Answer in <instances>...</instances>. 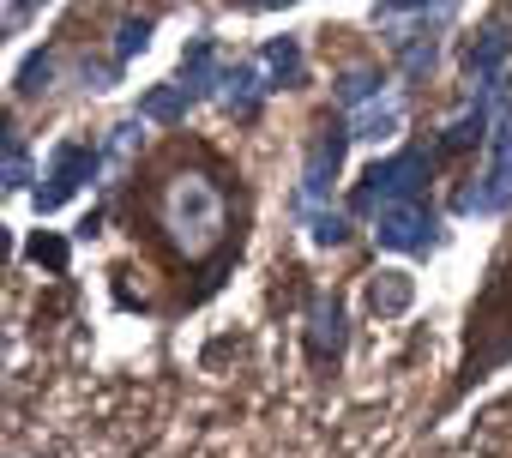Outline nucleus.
I'll use <instances>...</instances> for the list:
<instances>
[{"label": "nucleus", "instance_id": "1", "mask_svg": "<svg viewBox=\"0 0 512 458\" xmlns=\"http://www.w3.org/2000/svg\"><path fill=\"white\" fill-rule=\"evenodd\" d=\"M163 229L175 236V248L205 254L223 236V193L205 175H175L163 187Z\"/></svg>", "mask_w": 512, "mask_h": 458}, {"label": "nucleus", "instance_id": "2", "mask_svg": "<svg viewBox=\"0 0 512 458\" xmlns=\"http://www.w3.org/2000/svg\"><path fill=\"white\" fill-rule=\"evenodd\" d=\"M428 151H398V157H386V163H374L368 175H362V187H356V211H386V205H398V199H422V187H428Z\"/></svg>", "mask_w": 512, "mask_h": 458}, {"label": "nucleus", "instance_id": "3", "mask_svg": "<svg viewBox=\"0 0 512 458\" xmlns=\"http://www.w3.org/2000/svg\"><path fill=\"white\" fill-rule=\"evenodd\" d=\"M374 236L392 254H422L434 242V211H428V199H398V205L374 211Z\"/></svg>", "mask_w": 512, "mask_h": 458}, {"label": "nucleus", "instance_id": "4", "mask_svg": "<svg viewBox=\"0 0 512 458\" xmlns=\"http://www.w3.org/2000/svg\"><path fill=\"white\" fill-rule=\"evenodd\" d=\"M91 175H97V151H91V145H61L55 163H49V175H43L49 187H37V211H61Z\"/></svg>", "mask_w": 512, "mask_h": 458}, {"label": "nucleus", "instance_id": "5", "mask_svg": "<svg viewBox=\"0 0 512 458\" xmlns=\"http://www.w3.org/2000/svg\"><path fill=\"white\" fill-rule=\"evenodd\" d=\"M506 205H512V121H506L500 139H494V169L482 175V187H470V193L458 199V211L494 217V211H506Z\"/></svg>", "mask_w": 512, "mask_h": 458}, {"label": "nucleus", "instance_id": "6", "mask_svg": "<svg viewBox=\"0 0 512 458\" xmlns=\"http://www.w3.org/2000/svg\"><path fill=\"white\" fill-rule=\"evenodd\" d=\"M350 139H356L350 127H320V133H314L308 169H302V193H308V199H326V193H332V175L344 169V145H350Z\"/></svg>", "mask_w": 512, "mask_h": 458}, {"label": "nucleus", "instance_id": "7", "mask_svg": "<svg viewBox=\"0 0 512 458\" xmlns=\"http://www.w3.org/2000/svg\"><path fill=\"white\" fill-rule=\"evenodd\" d=\"M260 91H272L260 79V67H223V79H217V103L229 115H253V109H260Z\"/></svg>", "mask_w": 512, "mask_h": 458}, {"label": "nucleus", "instance_id": "8", "mask_svg": "<svg viewBox=\"0 0 512 458\" xmlns=\"http://www.w3.org/2000/svg\"><path fill=\"white\" fill-rule=\"evenodd\" d=\"M506 55H512V37H506V25H488V31L470 43V79H476V85H494Z\"/></svg>", "mask_w": 512, "mask_h": 458}, {"label": "nucleus", "instance_id": "9", "mask_svg": "<svg viewBox=\"0 0 512 458\" xmlns=\"http://www.w3.org/2000/svg\"><path fill=\"white\" fill-rule=\"evenodd\" d=\"M398 127H404V103L398 97H374V103H362L350 115V133L356 139H392Z\"/></svg>", "mask_w": 512, "mask_h": 458}, {"label": "nucleus", "instance_id": "10", "mask_svg": "<svg viewBox=\"0 0 512 458\" xmlns=\"http://www.w3.org/2000/svg\"><path fill=\"white\" fill-rule=\"evenodd\" d=\"M410 296H416L410 272H374V284H368V308H374V314H404Z\"/></svg>", "mask_w": 512, "mask_h": 458}, {"label": "nucleus", "instance_id": "11", "mask_svg": "<svg viewBox=\"0 0 512 458\" xmlns=\"http://www.w3.org/2000/svg\"><path fill=\"white\" fill-rule=\"evenodd\" d=\"M187 103H193V85H187V79H175V85H157V91L139 103V115H145V121H181V115H187Z\"/></svg>", "mask_w": 512, "mask_h": 458}, {"label": "nucleus", "instance_id": "12", "mask_svg": "<svg viewBox=\"0 0 512 458\" xmlns=\"http://www.w3.org/2000/svg\"><path fill=\"white\" fill-rule=\"evenodd\" d=\"M314 356H338L344 350V308L338 302H314V332H308Z\"/></svg>", "mask_w": 512, "mask_h": 458}, {"label": "nucleus", "instance_id": "13", "mask_svg": "<svg viewBox=\"0 0 512 458\" xmlns=\"http://www.w3.org/2000/svg\"><path fill=\"white\" fill-rule=\"evenodd\" d=\"M260 67L272 73V91H278V85H296V79H302V49H296L290 37H284V43H266Z\"/></svg>", "mask_w": 512, "mask_h": 458}, {"label": "nucleus", "instance_id": "14", "mask_svg": "<svg viewBox=\"0 0 512 458\" xmlns=\"http://www.w3.org/2000/svg\"><path fill=\"white\" fill-rule=\"evenodd\" d=\"M380 91H386V79H380V73H368V67H356V73H344V79H338V97H344L350 109H362V103H374Z\"/></svg>", "mask_w": 512, "mask_h": 458}, {"label": "nucleus", "instance_id": "15", "mask_svg": "<svg viewBox=\"0 0 512 458\" xmlns=\"http://www.w3.org/2000/svg\"><path fill=\"white\" fill-rule=\"evenodd\" d=\"M482 127H488V103H476L470 115H458V121L446 127V139H440V145H446V151H470V145L482 139Z\"/></svg>", "mask_w": 512, "mask_h": 458}, {"label": "nucleus", "instance_id": "16", "mask_svg": "<svg viewBox=\"0 0 512 458\" xmlns=\"http://www.w3.org/2000/svg\"><path fill=\"white\" fill-rule=\"evenodd\" d=\"M145 43H151V19H121V31H115V61H133Z\"/></svg>", "mask_w": 512, "mask_h": 458}, {"label": "nucleus", "instance_id": "17", "mask_svg": "<svg viewBox=\"0 0 512 458\" xmlns=\"http://www.w3.org/2000/svg\"><path fill=\"white\" fill-rule=\"evenodd\" d=\"M25 181H31V151H25V139H19V133H7V187L19 193Z\"/></svg>", "mask_w": 512, "mask_h": 458}, {"label": "nucleus", "instance_id": "18", "mask_svg": "<svg viewBox=\"0 0 512 458\" xmlns=\"http://www.w3.org/2000/svg\"><path fill=\"white\" fill-rule=\"evenodd\" d=\"M308 223H314V242H320V248H338V242L350 236V223H344L338 211H314Z\"/></svg>", "mask_w": 512, "mask_h": 458}, {"label": "nucleus", "instance_id": "19", "mask_svg": "<svg viewBox=\"0 0 512 458\" xmlns=\"http://www.w3.org/2000/svg\"><path fill=\"white\" fill-rule=\"evenodd\" d=\"M49 73H55V61H49V55H31V61L19 67V97L43 91V85H49Z\"/></svg>", "mask_w": 512, "mask_h": 458}, {"label": "nucleus", "instance_id": "20", "mask_svg": "<svg viewBox=\"0 0 512 458\" xmlns=\"http://www.w3.org/2000/svg\"><path fill=\"white\" fill-rule=\"evenodd\" d=\"M31 260H49V266H67V242H61V236H37V242H31Z\"/></svg>", "mask_w": 512, "mask_h": 458}, {"label": "nucleus", "instance_id": "21", "mask_svg": "<svg viewBox=\"0 0 512 458\" xmlns=\"http://www.w3.org/2000/svg\"><path fill=\"white\" fill-rule=\"evenodd\" d=\"M386 7H428V0H386Z\"/></svg>", "mask_w": 512, "mask_h": 458}, {"label": "nucleus", "instance_id": "22", "mask_svg": "<svg viewBox=\"0 0 512 458\" xmlns=\"http://www.w3.org/2000/svg\"><path fill=\"white\" fill-rule=\"evenodd\" d=\"M260 7H296V0H260Z\"/></svg>", "mask_w": 512, "mask_h": 458}]
</instances>
